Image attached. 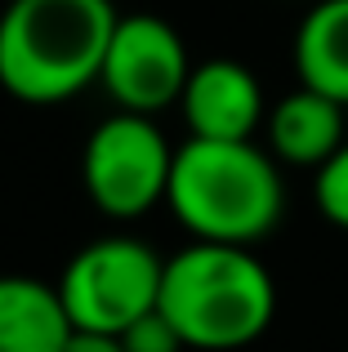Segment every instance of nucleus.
<instances>
[{
	"mask_svg": "<svg viewBox=\"0 0 348 352\" xmlns=\"http://www.w3.org/2000/svg\"><path fill=\"white\" fill-rule=\"evenodd\" d=\"M112 32V0H9L0 14V85L32 107L63 103L103 76Z\"/></svg>",
	"mask_w": 348,
	"mask_h": 352,
	"instance_id": "nucleus-1",
	"label": "nucleus"
},
{
	"mask_svg": "<svg viewBox=\"0 0 348 352\" xmlns=\"http://www.w3.org/2000/svg\"><path fill=\"white\" fill-rule=\"evenodd\" d=\"M166 206L197 241L250 245L277 228L286 192L272 156L250 138H188L174 152Z\"/></svg>",
	"mask_w": 348,
	"mask_h": 352,
	"instance_id": "nucleus-2",
	"label": "nucleus"
},
{
	"mask_svg": "<svg viewBox=\"0 0 348 352\" xmlns=\"http://www.w3.org/2000/svg\"><path fill=\"white\" fill-rule=\"evenodd\" d=\"M157 308L179 326L188 348L232 352L272 326L277 285L250 245L197 241L166 258Z\"/></svg>",
	"mask_w": 348,
	"mask_h": 352,
	"instance_id": "nucleus-3",
	"label": "nucleus"
},
{
	"mask_svg": "<svg viewBox=\"0 0 348 352\" xmlns=\"http://www.w3.org/2000/svg\"><path fill=\"white\" fill-rule=\"evenodd\" d=\"M166 258L139 236H103L85 245L58 276V299L72 326L121 335L161 303Z\"/></svg>",
	"mask_w": 348,
	"mask_h": 352,
	"instance_id": "nucleus-4",
	"label": "nucleus"
},
{
	"mask_svg": "<svg viewBox=\"0 0 348 352\" xmlns=\"http://www.w3.org/2000/svg\"><path fill=\"white\" fill-rule=\"evenodd\" d=\"M174 152L152 116L116 112L89 134L80 156L85 192L107 219H139L157 201H166Z\"/></svg>",
	"mask_w": 348,
	"mask_h": 352,
	"instance_id": "nucleus-5",
	"label": "nucleus"
},
{
	"mask_svg": "<svg viewBox=\"0 0 348 352\" xmlns=\"http://www.w3.org/2000/svg\"><path fill=\"white\" fill-rule=\"evenodd\" d=\"M192 76L188 50L179 32L157 14H125L116 18L112 45L103 58V89L116 98L121 112L157 116L183 98V85Z\"/></svg>",
	"mask_w": 348,
	"mask_h": 352,
	"instance_id": "nucleus-6",
	"label": "nucleus"
},
{
	"mask_svg": "<svg viewBox=\"0 0 348 352\" xmlns=\"http://www.w3.org/2000/svg\"><path fill=\"white\" fill-rule=\"evenodd\" d=\"M179 107L192 138H254V129L268 120L259 80L237 58L197 63L183 85Z\"/></svg>",
	"mask_w": 348,
	"mask_h": 352,
	"instance_id": "nucleus-7",
	"label": "nucleus"
},
{
	"mask_svg": "<svg viewBox=\"0 0 348 352\" xmlns=\"http://www.w3.org/2000/svg\"><path fill=\"white\" fill-rule=\"evenodd\" d=\"M348 107L335 103L331 94L322 89H308L299 85L295 94H286L277 107L268 112V143L281 161L290 165H322L331 161L335 152L348 143L344 125H348Z\"/></svg>",
	"mask_w": 348,
	"mask_h": 352,
	"instance_id": "nucleus-8",
	"label": "nucleus"
},
{
	"mask_svg": "<svg viewBox=\"0 0 348 352\" xmlns=\"http://www.w3.org/2000/svg\"><path fill=\"white\" fill-rule=\"evenodd\" d=\"M72 317L58 285L36 276H0V352H63Z\"/></svg>",
	"mask_w": 348,
	"mask_h": 352,
	"instance_id": "nucleus-9",
	"label": "nucleus"
},
{
	"mask_svg": "<svg viewBox=\"0 0 348 352\" xmlns=\"http://www.w3.org/2000/svg\"><path fill=\"white\" fill-rule=\"evenodd\" d=\"M299 85L322 89L348 107V0H322L295 32Z\"/></svg>",
	"mask_w": 348,
	"mask_h": 352,
	"instance_id": "nucleus-10",
	"label": "nucleus"
},
{
	"mask_svg": "<svg viewBox=\"0 0 348 352\" xmlns=\"http://www.w3.org/2000/svg\"><path fill=\"white\" fill-rule=\"evenodd\" d=\"M313 197H317V210H322L335 228H348V143L331 156V161L317 165Z\"/></svg>",
	"mask_w": 348,
	"mask_h": 352,
	"instance_id": "nucleus-11",
	"label": "nucleus"
},
{
	"mask_svg": "<svg viewBox=\"0 0 348 352\" xmlns=\"http://www.w3.org/2000/svg\"><path fill=\"white\" fill-rule=\"evenodd\" d=\"M121 344H125V352H183L188 348L183 335H179V326H174L161 308H152V312H143L139 321H130V326L121 330Z\"/></svg>",
	"mask_w": 348,
	"mask_h": 352,
	"instance_id": "nucleus-12",
	"label": "nucleus"
},
{
	"mask_svg": "<svg viewBox=\"0 0 348 352\" xmlns=\"http://www.w3.org/2000/svg\"><path fill=\"white\" fill-rule=\"evenodd\" d=\"M63 352H125V344H121V335H107V330H80V326H72Z\"/></svg>",
	"mask_w": 348,
	"mask_h": 352,
	"instance_id": "nucleus-13",
	"label": "nucleus"
}]
</instances>
